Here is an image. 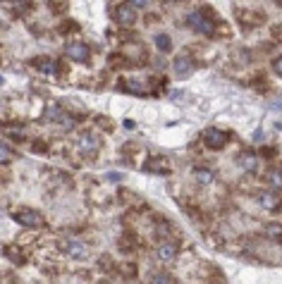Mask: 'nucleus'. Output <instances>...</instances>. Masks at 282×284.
Here are the masks:
<instances>
[{
    "label": "nucleus",
    "mask_w": 282,
    "mask_h": 284,
    "mask_svg": "<svg viewBox=\"0 0 282 284\" xmlns=\"http://www.w3.org/2000/svg\"><path fill=\"white\" fill-rule=\"evenodd\" d=\"M194 72V62H191V57L189 55H179L175 60V74L179 79H187L189 74Z\"/></svg>",
    "instance_id": "0eeeda50"
},
{
    "label": "nucleus",
    "mask_w": 282,
    "mask_h": 284,
    "mask_svg": "<svg viewBox=\"0 0 282 284\" xmlns=\"http://www.w3.org/2000/svg\"><path fill=\"white\" fill-rule=\"evenodd\" d=\"M48 148V146H43V143H34V150H36V153H41V150H46Z\"/></svg>",
    "instance_id": "393cba45"
},
{
    "label": "nucleus",
    "mask_w": 282,
    "mask_h": 284,
    "mask_svg": "<svg viewBox=\"0 0 282 284\" xmlns=\"http://www.w3.org/2000/svg\"><path fill=\"white\" fill-rule=\"evenodd\" d=\"M14 220L19 225H27V227H41L43 225V217H41L39 210H31V208H22L14 213Z\"/></svg>",
    "instance_id": "f03ea898"
},
{
    "label": "nucleus",
    "mask_w": 282,
    "mask_h": 284,
    "mask_svg": "<svg viewBox=\"0 0 282 284\" xmlns=\"http://www.w3.org/2000/svg\"><path fill=\"white\" fill-rule=\"evenodd\" d=\"M36 67H39L41 72H46V74H53V72H55V62H53V60H48V57H39V60H36Z\"/></svg>",
    "instance_id": "2eb2a0df"
},
{
    "label": "nucleus",
    "mask_w": 282,
    "mask_h": 284,
    "mask_svg": "<svg viewBox=\"0 0 282 284\" xmlns=\"http://www.w3.org/2000/svg\"><path fill=\"white\" fill-rule=\"evenodd\" d=\"M268 184L273 189H282V170H270L268 172Z\"/></svg>",
    "instance_id": "4468645a"
},
{
    "label": "nucleus",
    "mask_w": 282,
    "mask_h": 284,
    "mask_svg": "<svg viewBox=\"0 0 282 284\" xmlns=\"http://www.w3.org/2000/svg\"><path fill=\"white\" fill-rule=\"evenodd\" d=\"M273 67H275V72H278V74H280V77H282V55H278V57H275V62H273Z\"/></svg>",
    "instance_id": "412c9836"
},
{
    "label": "nucleus",
    "mask_w": 282,
    "mask_h": 284,
    "mask_svg": "<svg viewBox=\"0 0 282 284\" xmlns=\"http://www.w3.org/2000/svg\"><path fill=\"white\" fill-rule=\"evenodd\" d=\"M239 162H242L244 170H249V172L256 170V155H251V153H244L242 158H239Z\"/></svg>",
    "instance_id": "f3484780"
},
{
    "label": "nucleus",
    "mask_w": 282,
    "mask_h": 284,
    "mask_svg": "<svg viewBox=\"0 0 282 284\" xmlns=\"http://www.w3.org/2000/svg\"><path fill=\"white\" fill-rule=\"evenodd\" d=\"M79 150L84 155H94L96 150H98V139H96L91 132H84L79 136Z\"/></svg>",
    "instance_id": "423d86ee"
},
{
    "label": "nucleus",
    "mask_w": 282,
    "mask_h": 284,
    "mask_svg": "<svg viewBox=\"0 0 282 284\" xmlns=\"http://www.w3.org/2000/svg\"><path fill=\"white\" fill-rule=\"evenodd\" d=\"M266 237L268 239H278V241L282 243V225H278V222H270V225H266Z\"/></svg>",
    "instance_id": "f8f14e48"
},
{
    "label": "nucleus",
    "mask_w": 282,
    "mask_h": 284,
    "mask_svg": "<svg viewBox=\"0 0 282 284\" xmlns=\"http://www.w3.org/2000/svg\"><path fill=\"white\" fill-rule=\"evenodd\" d=\"M177 256V243H161L158 248H156V258L161 260V263H172Z\"/></svg>",
    "instance_id": "6e6552de"
},
{
    "label": "nucleus",
    "mask_w": 282,
    "mask_h": 284,
    "mask_svg": "<svg viewBox=\"0 0 282 284\" xmlns=\"http://www.w3.org/2000/svg\"><path fill=\"white\" fill-rule=\"evenodd\" d=\"M203 143L208 146V148H223L225 143H227V134L225 132H220V129H206V134H203Z\"/></svg>",
    "instance_id": "7ed1b4c3"
},
{
    "label": "nucleus",
    "mask_w": 282,
    "mask_h": 284,
    "mask_svg": "<svg viewBox=\"0 0 282 284\" xmlns=\"http://www.w3.org/2000/svg\"><path fill=\"white\" fill-rule=\"evenodd\" d=\"M5 134L14 139V141H24L27 139V132H24V127H19V124H5Z\"/></svg>",
    "instance_id": "9d476101"
},
{
    "label": "nucleus",
    "mask_w": 282,
    "mask_h": 284,
    "mask_svg": "<svg viewBox=\"0 0 282 284\" xmlns=\"http://www.w3.org/2000/svg\"><path fill=\"white\" fill-rule=\"evenodd\" d=\"M10 155H12V153H10V148H7L5 143H0V165H2V162H7V158H10Z\"/></svg>",
    "instance_id": "aec40b11"
},
{
    "label": "nucleus",
    "mask_w": 282,
    "mask_h": 284,
    "mask_svg": "<svg viewBox=\"0 0 282 284\" xmlns=\"http://www.w3.org/2000/svg\"><path fill=\"white\" fill-rule=\"evenodd\" d=\"M148 284H175V282H172V277L168 272H153Z\"/></svg>",
    "instance_id": "dca6fc26"
},
{
    "label": "nucleus",
    "mask_w": 282,
    "mask_h": 284,
    "mask_svg": "<svg viewBox=\"0 0 282 284\" xmlns=\"http://www.w3.org/2000/svg\"><path fill=\"white\" fill-rule=\"evenodd\" d=\"M89 46H84V43H69L67 46V57L69 60H74V62H86L89 60Z\"/></svg>",
    "instance_id": "39448f33"
},
{
    "label": "nucleus",
    "mask_w": 282,
    "mask_h": 284,
    "mask_svg": "<svg viewBox=\"0 0 282 284\" xmlns=\"http://www.w3.org/2000/svg\"><path fill=\"white\" fill-rule=\"evenodd\" d=\"M261 155H263V158H273V155H275V148H261Z\"/></svg>",
    "instance_id": "5701e85b"
},
{
    "label": "nucleus",
    "mask_w": 282,
    "mask_h": 284,
    "mask_svg": "<svg viewBox=\"0 0 282 284\" xmlns=\"http://www.w3.org/2000/svg\"><path fill=\"white\" fill-rule=\"evenodd\" d=\"M187 22L194 31H199L203 36H213L215 24H213V19H208V10H196V12H191L187 17Z\"/></svg>",
    "instance_id": "f257e3e1"
},
{
    "label": "nucleus",
    "mask_w": 282,
    "mask_h": 284,
    "mask_svg": "<svg viewBox=\"0 0 282 284\" xmlns=\"http://www.w3.org/2000/svg\"><path fill=\"white\" fill-rule=\"evenodd\" d=\"M101 284H110V282H101Z\"/></svg>",
    "instance_id": "a878e982"
},
{
    "label": "nucleus",
    "mask_w": 282,
    "mask_h": 284,
    "mask_svg": "<svg viewBox=\"0 0 282 284\" xmlns=\"http://www.w3.org/2000/svg\"><path fill=\"white\" fill-rule=\"evenodd\" d=\"M74 29H77V22H67V24H62V27H60V31L65 34V31H74Z\"/></svg>",
    "instance_id": "4be33fe9"
},
{
    "label": "nucleus",
    "mask_w": 282,
    "mask_h": 284,
    "mask_svg": "<svg viewBox=\"0 0 282 284\" xmlns=\"http://www.w3.org/2000/svg\"><path fill=\"white\" fill-rule=\"evenodd\" d=\"M120 246H122V248H134L136 241L132 239V234H124V237L120 239Z\"/></svg>",
    "instance_id": "6ab92c4d"
},
{
    "label": "nucleus",
    "mask_w": 282,
    "mask_h": 284,
    "mask_svg": "<svg viewBox=\"0 0 282 284\" xmlns=\"http://www.w3.org/2000/svg\"><path fill=\"white\" fill-rule=\"evenodd\" d=\"M194 175H196V182H199V184H211V182H213V172H211V170H196V172H194Z\"/></svg>",
    "instance_id": "a211bd4d"
},
{
    "label": "nucleus",
    "mask_w": 282,
    "mask_h": 284,
    "mask_svg": "<svg viewBox=\"0 0 282 284\" xmlns=\"http://www.w3.org/2000/svg\"><path fill=\"white\" fill-rule=\"evenodd\" d=\"M261 205L263 208H268V210H275L278 205H280V198H278V193H270V191H266V193H261Z\"/></svg>",
    "instance_id": "9b49d317"
},
{
    "label": "nucleus",
    "mask_w": 282,
    "mask_h": 284,
    "mask_svg": "<svg viewBox=\"0 0 282 284\" xmlns=\"http://www.w3.org/2000/svg\"><path fill=\"white\" fill-rule=\"evenodd\" d=\"M127 5H129L132 10H134V7H146V2H144V0H141V2H139V0H132V2H127Z\"/></svg>",
    "instance_id": "b1692460"
},
{
    "label": "nucleus",
    "mask_w": 282,
    "mask_h": 284,
    "mask_svg": "<svg viewBox=\"0 0 282 284\" xmlns=\"http://www.w3.org/2000/svg\"><path fill=\"white\" fill-rule=\"evenodd\" d=\"M113 14H115V19H117V24L120 27H132L136 22V14H134V10L124 2V5H117L115 10H113Z\"/></svg>",
    "instance_id": "20e7f679"
},
{
    "label": "nucleus",
    "mask_w": 282,
    "mask_h": 284,
    "mask_svg": "<svg viewBox=\"0 0 282 284\" xmlns=\"http://www.w3.org/2000/svg\"><path fill=\"white\" fill-rule=\"evenodd\" d=\"M65 248H67V253H69L72 258H86V256H89V248H86L84 243L67 241V243H65Z\"/></svg>",
    "instance_id": "1a4fd4ad"
},
{
    "label": "nucleus",
    "mask_w": 282,
    "mask_h": 284,
    "mask_svg": "<svg viewBox=\"0 0 282 284\" xmlns=\"http://www.w3.org/2000/svg\"><path fill=\"white\" fill-rule=\"evenodd\" d=\"M156 46H158V50H163V53H170L172 41H170V36H168V34H158V36H156Z\"/></svg>",
    "instance_id": "ddd939ff"
}]
</instances>
